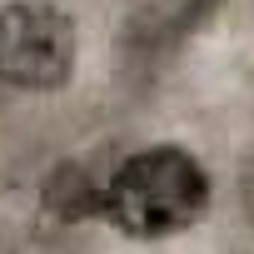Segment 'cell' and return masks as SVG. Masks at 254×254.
<instances>
[{
  "mask_svg": "<svg viewBox=\"0 0 254 254\" xmlns=\"http://www.w3.org/2000/svg\"><path fill=\"white\" fill-rule=\"evenodd\" d=\"M209 209V180L194 155L175 145L140 150L105 185V214L130 239H170Z\"/></svg>",
  "mask_w": 254,
  "mask_h": 254,
  "instance_id": "1",
  "label": "cell"
},
{
  "mask_svg": "<svg viewBox=\"0 0 254 254\" xmlns=\"http://www.w3.org/2000/svg\"><path fill=\"white\" fill-rule=\"evenodd\" d=\"M75 75V20L45 0L0 10V80L15 90H60Z\"/></svg>",
  "mask_w": 254,
  "mask_h": 254,
  "instance_id": "2",
  "label": "cell"
},
{
  "mask_svg": "<svg viewBox=\"0 0 254 254\" xmlns=\"http://www.w3.org/2000/svg\"><path fill=\"white\" fill-rule=\"evenodd\" d=\"M244 209L254 219V155H249V170H244Z\"/></svg>",
  "mask_w": 254,
  "mask_h": 254,
  "instance_id": "3",
  "label": "cell"
}]
</instances>
